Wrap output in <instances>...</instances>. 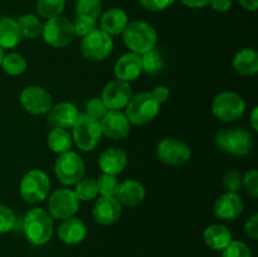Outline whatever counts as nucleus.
Masks as SVG:
<instances>
[{"label": "nucleus", "instance_id": "nucleus-41", "mask_svg": "<svg viewBox=\"0 0 258 257\" xmlns=\"http://www.w3.org/2000/svg\"><path fill=\"white\" fill-rule=\"evenodd\" d=\"M141 7L149 12L159 13L169 9L175 3V0H139Z\"/></svg>", "mask_w": 258, "mask_h": 257}, {"label": "nucleus", "instance_id": "nucleus-14", "mask_svg": "<svg viewBox=\"0 0 258 257\" xmlns=\"http://www.w3.org/2000/svg\"><path fill=\"white\" fill-rule=\"evenodd\" d=\"M131 96L133 90L130 83L116 78L103 87L101 98L108 110H122L128 103Z\"/></svg>", "mask_w": 258, "mask_h": 257}, {"label": "nucleus", "instance_id": "nucleus-10", "mask_svg": "<svg viewBox=\"0 0 258 257\" xmlns=\"http://www.w3.org/2000/svg\"><path fill=\"white\" fill-rule=\"evenodd\" d=\"M43 40L53 48H63L70 44L75 38L72 20L59 15L50 18L43 24Z\"/></svg>", "mask_w": 258, "mask_h": 257}, {"label": "nucleus", "instance_id": "nucleus-33", "mask_svg": "<svg viewBox=\"0 0 258 257\" xmlns=\"http://www.w3.org/2000/svg\"><path fill=\"white\" fill-rule=\"evenodd\" d=\"M35 8L40 17L50 19V18L59 17L63 14L66 8V0H37Z\"/></svg>", "mask_w": 258, "mask_h": 257}, {"label": "nucleus", "instance_id": "nucleus-26", "mask_svg": "<svg viewBox=\"0 0 258 257\" xmlns=\"http://www.w3.org/2000/svg\"><path fill=\"white\" fill-rule=\"evenodd\" d=\"M22 40L17 20L3 15L0 17V47L3 49H13Z\"/></svg>", "mask_w": 258, "mask_h": 257}, {"label": "nucleus", "instance_id": "nucleus-18", "mask_svg": "<svg viewBox=\"0 0 258 257\" xmlns=\"http://www.w3.org/2000/svg\"><path fill=\"white\" fill-rule=\"evenodd\" d=\"M78 115H80V111L73 103L62 101L50 107V110L47 112V120L52 127L72 128Z\"/></svg>", "mask_w": 258, "mask_h": 257}, {"label": "nucleus", "instance_id": "nucleus-38", "mask_svg": "<svg viewBox=\"0 0 258 257\" xmlns=\"http://www.w3.org/2000/svg\"><path fill=\"white\" fill-rule=\"evenodd\" d=\"M108 108L103 103L102 98L101 97H92L87 101L86 103V115L91 116V117L96 118V120H101L103 117Z\"/></svg>", "mask_w": 258, "mask_h": 257}, {"label": "nucleus", "instance_id": "nucleus-23", "mask_svg": "<svg viewBox=\"0 0 258 257\" xmlns=\"http://www.w3.org/2000/svg\"><path fill=\"white\" fill-rule=\"evenodd\" d=\"M127 23L128 17L125 10L121 8H110L100 17V29L113 37L122 34Z\"/></svg>", "mask_w": 258, "mask_h": 257}, {"label": "nucleus", "instance_id": "nucleus-32", "mask_svg": "<svg viewBox=\"0 0 258 257\" xmlns=\"http://www.w3.org/2000/svg\"><path fill=\"white\" fill-rule=\"evenodd\" d=\"M75 194L80 202H90L97 198V181L93 178H82L75 184Z\"/></svg>", "mask_w": 258, "mask_h": 257}, {"label": "nucleus", "instance_id": "nucleus-20", "mask_svg": "<svg viewBox=\"0 0 258 257\" xmlns=\"http://www.w3.org/2000/svg\"><path fill=\"white\" fill-rule=\"evenodd\" d=\"M126 165H127V154L123 149L116 146L106 149L98 158V168L103 174L118 175L122 173Z\"/></svg>", "mask_w": 258, "mask_h": 257}, {"label": "nucleus", "instance_id": "nucleus-1", "mask_svg": "<svg viewBox=\"0 0 258 257\" xmlns=\"http://www.w3.org/2000/svg\"><path fill=\"white\" fill-rule=\"evenodd\" d=\"M25 238L34 246H43L50 241L54 232V222L45 209L32 208L23 219Z\"/></svg>", "mask_w": 258, "mask_h": 257}, {"label": "nucleus", "instance_id": "nucleus-4", "mask_svg": "<svg viewBox=\"0 0 258 257\" xmlns=\"http://www.w3.org/2000/svg\"><path fill=\"white\" fill-rule=\"evenodd\" d=\"M72 140L80 150L92 151L100 144L102 138L100 120L91 117L86 113H80L72 126Z\"/></svg>", "mask_w": 258, "mask_h": 257}, {"label": "nucleus", "instance_id": "nucleus-8", "mask_svg": "<svg viewBox=\"0 0 258 257\" xmlns=\"http://www.w3.org/2000/svg\"><path fill=\"white\" fill-rule=\"evenodd\" d=\"M85 163L80 154L68 150L59 154L54 164V174L58 181L66 186L75 185L85 176Z\"/></svg>", "mask_w": 258, "mask_h": 257}, {"label": "nucleus", "instance_id": "nucleus-37", "mask_svg": "<svg viewBox=\"0 0 258 257\" xmlns=\"http://www.w3.org/2000/svg\"><path fill=\"white\" fill-rule=\"evenodd\" d=\"M223 188L226 191L229 193H238L242 189V175L238 170H228L223 176Z\"/></svg>", "mask_w": 258, "mask_h": 257}, {"label": "nucleus", "instance_id": "nucleus-36", "mask_svg": "<svg viewBox=\"0 0 258 257\" xmlns=\"http://www.w3.org/2000/svg\"><path fill=\"white\" fill-rule=\"evenodd\" d=\"M17 224V217L12 208L4 204H0V234L13 231Z\"/></svg>", "mask_w": 258, "mask_h": 257}, {"label": "nucleus", "instance_id": "nucleus-47", "mask_svg": "<svg viewBox=\"0 0 258 257\" xmlns=\"http://www.w3.org/2000/svg\"><path fill=\"white\" fill-rule=\"evenodd\" d=\"M251 125L253 130H258V107H253L251 112Z\"/></svg>", "mask_w": 258, "mask_h": 257}, {"label": "nucleus", "instance_id": "nucleus-12", "mask_svg": "<svg viewBox=\"0 0 258 257\" xmlns=\"http://www.w3.org/2000/svg\"><path fill=\"white\" fill-rule=\"evenodd\" d=\"M19 98L22 107L30 115H45L53 106L52 95L40 86H27Z\"/></svg>", "mask_w": 258, "mask_h": 257}, {"label": "nucleus", "instance_id": "nucleus-43", "mask_svg": "<svg viewBox=\"0 0 258 257\" xmlns=\"http://www.w3.org/2000/svg\"><path fill=\"white\" fill-rule=\"evenodd\" d=\"M151 96L154 97V100L161 105V103L166 102L169 100V96H170V90H169L166 86L160 85V86H156L153 91H151Z\"/></svg>", "mask_w": 258, "mask_h": 257}, {"label": "nucleus", "instance_id": "nucleus-39", "mask_svg": "<svg viewBox=\"0 0 258 257\" xmlns=\"http://www.w3.org/2000/svg\"><path fill=\"white\" fill-rule=\"evenodd\" d=\"M242 188L247 191L251 197L257 198L258 197V171L256 169L247 171L242 176Z\"/></svg>", "mask_w": 258, "mask_h": 257}, {"label": "nucleus", "instance_id": "nucleus-42", "mask_svg": "<svg viewBox=\"0 0 258 257\" xmlns=\"http://www.w3.org/2000/svg\"><path fill=\"white\" fill-rule=\"evenodd\" d=\"M244 232L252 239L258 238V214L254 213L244 223Z\"/></svg>", "mask_w": 258, "mask_h": 257}, {"label": "nucleus", "instance_id": "nucleus-2", "mask_svg": "<svg viewBox=\"0 0 258 257\" xmlns=\"http://www.w3.org/2000/svg\"><path fill=\"white\" fill-rule=\"evenodd\" d=\"M122 40L130 52L143 55L154 49L158 42V33L155 28L148 22L134 20L128 22L122 32Z\"/></svg>", "mask_w": 258, "mask_h": 257}, {"label": "nucleus", "instance_id": "nucleus-9", "mask_svg": "<svg viewBox=\"0 0 258 257\" xmlns=\"http://www.w3.org/2000/svg\"><path fill=\"white\" fill-rule=\"evenodd\" d=\"M113 39L111 35L103 32L100 28L82 38L81 42V52L82 55L88 60L92 62H100L106 59L112 53Z\"/></svg>", "mask_w": 258, "mask_h": 257}, {"label": "nucleus", "instance_id": "nucleus-34", "mask_svg": "<svg viewBox=\"0 0 258 257\" xmlns=\"http://www.w3.org/2000/svg\"><path fill=\"white\" fill-rule=\"evenodd\" d=\"M96 181H97L98 194L101 197H116L120 186L117 176L102 173Z\"/></svg>", "mask_w": 258, "mask_h": 257}, {"label": "nucleus", "instance_id": "nucleus-45", "mask_svg": "<svg viewBox=\"0 0 258 257\" xmlns=\"http://www.w3.org/2000/svg\"><path fill=\"white\" fill-rule=\"evenodd\" d=\"M181 4L190 9H203V8L208 7L211 0H180Z\"/></svg>", "mask_w": 258, "mask_h": 257}, {"label": "nucleus", "instance_id": "nucleus-24", "mask_svg": "<svg viewBox=\"0 0 258 257\" xmlns=\"http://www.w3.org/2000/svg\"><path fill=\"white\" fill-rule=\"evenodd\" d=\"M204 243L213 251H223L232 241V233L224 224H211L203 232Z\"/></svg>", "mask_w": 258, "mask_h": 257}, {"label": "nucleus", "instance_id": "nucleus-22", "mask_svg": "<svg viewBox=\"0 0 258 257\" xmlns=\"http://www.w3.org/2000/svg\"><path fill=\"white\" fill-rule=\"evenodd\" d=\"M145 196L146 190L143 183L135 180V179H126L122 183H120L116 198L118 199L121 206L135 207L143 203Z\"/></svg>", "mask_w": 258, "mask_h": 257}, {"label": "nucleus", "instance_id": "nucleus-30", "mask_svg": "<svg viewBox=\"0 0 258 257\" xmlns=\"http://www.w3.org/2000/svg\"><path fill=\"white\" fill-rule=\"evenodd\" d=\"M141 66H143L144 73L149 76H156L164 70L165 62H164V57L160 52L151 49L141 55Z\"/></svg>", "mask_w": 258, "mask_h": 257}, {"label": "nucleus", "instance_id": "nucleus-15", "mask_svg": "<svg viewBox=\"0 0 258 257\" xmlns=\"http://www.w3.org/2000/svg\"><path fill=\"white\" fill-rule=\"evenodd\" d=\"M102 134L112 140H122L130 134L131 123L121 110H108L100 120Z\"/></svg>", "mask_w": 258, "mask_h": 257}, {"label": "nucleus", "instance_id": "nucleus-16", "mask_svg": "<svg viewBox=\"0 0 258 257\" xmlns=\"http://www.w3.org/2000/svg\"><path fill=\"white\" fill-rule=\"evenodd\" d=\"M122 206L116 197H100L92 209V216L100 226H111L120 219Z\"/></svg>", "mask_w": 258, "mask_h": 257}, {"label": "nucleus", "instance_id": "nucleus-21", "mask_svg": "<svg viewBox=\"0 0 258 257\" xmlns=\"http://www.w3.org/2000/svg\"><path fill=\"white\" fill-rule=\"evenodd\" d=\"M115 76L117 80L125 81L130 83L140 77L143 73V66H141V55L135 53H125L121 55L115 63Z\"/></svg>", "mask_w": 258, "mask_h": 257}, {"label": "nucleus", "instance_id": "nucleus-48", "mask_svg": "<svg viewBox=\"0 0 258 257\" xmlns=\"http://www.w3.org/2000/svg\"><path fill=\"white\" fill-rule=\"evenodd\" d=\"M4 49H3L2 47H0V66H2V62H3V58H4Z\"/></svg>", "mask_w": 258, "mask_h": 257}, {"label": "nucleus", "instance_id": "nucleus-13", "mask_svg": "<svg viewBox=\"0 0 258 257\" xmlns=\"http://www.w3.org/2000/svg\"><path fill=\"white\" fill-rule=\"evenodd\" d=\"M158 158L168 165H183L188 163L191 150L186 143L175 138H165L159 141L156 146Z\"/></svg>", "mask_w": 258, "mask_h": 257}, {"label": "nucleus", "instance_id": "nucleus-28", "mask_svg": "<svg viewBox=\"0 0 258 257\" xmlns=\"http://www.w3.org/2000/svg\"><path fill=\"white\" fill-rule=\"evenodd\" d=\"M20 37L25 39H35L42 35L43 24L39 18L32 13H25L17 19Z\"/></svg>", "mask_w": 258, "mask_h": 257}, {"label": "nucleus", "instance_id": "nucleus-29", "mask_svg": "<svg viewBox=\"0 0 258 257\" xmlns=\"http://www.w3.org/2000/svg\"><path fill=\"white\" fill-rule=\"evenodd\" d=\"M27 59L20 53H8L4 54L0 68L9 76H20L27 71Z\"/></svg>", "mask_w": 258, "mask_h": 257}, {"label": "nucleus", "instance_id": "nucleus-25", "mask_svg": "<svg viewBox=\"0 0 258 257\" xmlns=\"http://www.w3.org/2000/svg\"><path fill=\"white\" fill-rule=\"evenodd\" d=\"M232 65L241 76H254L258 72V52L254 48H242L234 54Z\"/></svg>", "mask_w": 258, "mask_h": 257}, {"label": "nucleus", "instance_id": "nucleus-5", "mask_svg": "<svg viewBox=\"0 0 258 257\" xmlns=\"http://www.w3.org/2000/svg\"><path fill=\"white\" fill-rule=\"evenodd\" d=\"M160 105L150 92H139L131 96L125 107V115L131 125L141 126L150 122L158 116Z\"/></svg>", "mask_w": 258, "mask_h": 257}, {"label": "nucleus", "instance_id": "nucleus-27", "mask_svg": "<svg viewBox=\"0 0 258 257\" xmlns=\"http://www.w3.org/2000/svg\"><path fill=\"white\" fill-rule=\"evenodd\" d=\"M47 144L53 153L63 154L72 148V135L67 128L52 127L48 133Z\"/></svg>", "mask_w": 258, "mask_h": 257}, {"label": "nucleus", "instance_id": "nucleus-11", "mask_svg": "<svg viewBox=\"0 0 258 257\" xmlns=\"http://www.w3.org/2000/svg\"><path fill=\"white\" fill-rule=\"evenodd\" d=\"M78 209H80V201L72 189H57L48 198L47 212L53 219L64 221L71 217H75Z\"/></svg>", "mask_w": 258, "mask_h": 257}, {"label": "nucleus", "instance_id": "nucleus-19", "mask_svg": "<svg viewBox=\"0 0 258 257\" xmlns=\"http://www.w3.org/2000/svg\"><path fill=\"white\" fill-rule=\"evenodd\" d=\"M57 234L60 242L68 246H75V244L82 243L86 239L87 226L82 219L77 217H71L62 221V223L58 226Z\"/></svg>", "mask_w": 258, "mask_h": 257}, {"label": "nucleus", "instance_id": "nucleus-17", "mask_svg": "<svg viewBox=\"0 0 258 257\" xmlns=\"http://www.w3.org/2000/svg\"><path fill=\"white\" fill-rule=\"evenodd\" d=\"M244 204L238 193L226 191L214 202V216L223 222H231L238 218L242 214Z\"/></svg>", "mask_w": 258, "mask_h": 257}, {"label": "nucleus", "instance_id": "nucleus-44", "mask_svg": "<svg viewBox=\"0 0 258 257\" xmlns=\"http://www.w3.org/2000/svg\"><path fill=\"white\" fill-rule=\"evenodd\" d=\"M209 5H211V8L214 12L226 13L228 10H231L233 2L232 0H211Z\"/></svg>", "mask_w": 258, "mask_h": 257}, {"label": "nucleus", "instance_id": "nucleus-35", "mask_svg": "<svg viewBox=\"0 0 258 257\" xmlns=\"http://www.w3.org/2000/svg\"><path fill=\"white\" fill-rule=\"evenodd\" d=\"M222 257H253L248 244L242 241H232L222 251Z\"/></svg>", "mask_w": 258, "mask_h": 257}, {"label": "nucleus", "instance_id": "nucleus-6", "mask_svg": "<svg viewBox=\"0 0 258 257\" xmlns=\"http://www.w3.org/2000/svg\"><path fill=\"white\" fill-rule=\"evenodd\" d=\"M50 190V180L47 173L40 169H32L23 175L19 191L24 202L37 204L47 199Z\"/></svg>", "mask_w": 258, "mask_h": 257}, {"label": "nucleus", "instance_id": "nucleus-3", "mask_svg": "<svg viewBox=\"0 0 258 257\" xmlns=\"http://www.w3.org/2000/svg\"><path fill=\"white\" fill-rule=\"evenodd\" d=\"M214 143L222 151L236 156L247 155L254 146L253 136L244 127L221 128L214 136Z\"/></svg>", "mask_w": 258, "mask_h": 257}, {"label": "nucleus", "instance_id": "nucleus-46", "mask_svg": "<svg viewBox=\"0 0 258 257\" xmlns=\"http://www.w3.org/2000/svg\"><path fill=\"white\" fill-rule=\"evenodd\" d=\"M241 7L248 12H256L258 9V0H238Z\"/></svg>", "mask_w": 258, "mask_h": 257}, {"label": "nucleus", "instance_id": "nucleus-7", "mask_svg": "<svg viewBox=\"0 0 258 257\" xmlns=\"http://www.w3.org/2000/svg\"><path fill=\"white\" fill-rule=\"evenodd\" d=\"M246 112V101L241 95L232 91L218 93L212 102V113L223 122H233Z\"/></svg>", "mask_w": 258, "mask_h": 257}, {"label": "nucleus", "instance_id": "nucleus-40", "mask_svg": "<svg viewBox=\"0 0 258 257\" xmlns=\"http://www.w3.org/2000/svg\"><path fill=\"white\" fill-rule=\"evenodd\" d=\"M96 23L97 22H92V20L85 19V18H81L76 15L75 20L72 22L75 35H77L80 38L86 37V35L90 34L92 30H95L97 28L96 27Z\"/></svg>", "mask_w": 258, "mask_h": 257}, {"label": "nucleus", "instance_id": "nucleus-31", "mask_svg": "<svg viewBox=\"0 0 258 257\" xmlns=\"http://www.w3.org/2000/svg\"><path fill=\"white\" fill-rule=\"evenodd\" d=\"M76 13L77 17L97 22L102 13L101 0H77L76 3Z\"/></svg>", "mask_w": 258, "mask_h": 257}]
</instances>
